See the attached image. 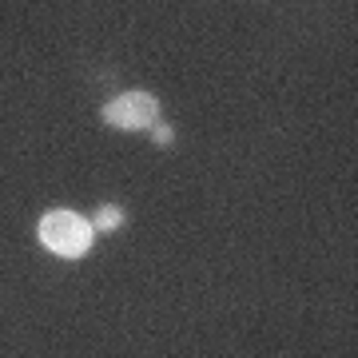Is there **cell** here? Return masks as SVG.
Masks as SVG:
<instances>
[{
    "mask_svg": "<svg viewBox=\"0 0 358 358\" xmlns=\"http://www.w3.org/2000/svg\"><path fill=\"white\" fill-rule=\"evenodd\" d=\"M120 223H124V211H120V207H100V215H96V227H92V231H100V235H112Z\"/></svg>",
    "mask_w": 358,
    "mask_h": 358,
    "instance_id": "obj_3",
    "label": "cell"
},
{
    "mask_svg": "<svg viewBox=\"0 0 358 358\" xmlns=\"http://www.w3.org/2000/svg\"><path fill=\"white\" fill-rule=\"evenodd\" d=\"M92 223L80 219L76 211H48L40 219V243L60 259H80L92 247Z\"/></svg>",
    "mask_w": 358,
    "mask_h": 358,
    "instance_id": "obj_1",
    "label": "cell"
},
{
    "mask_svg": "<svg viewBox=\"0 0 358 358\" xmlns=\"http://www.w3.org/2000/svg\"><path fill=\"white\" fill-rule=\"evenodd\" d=\"M100 115H103L108 128L143 131V128H155V124H159V103H155V96H148V92H124V96H115L112 103H103Z\"/></svg>",
    "mask_w": 358,
    "mask_h": 358,
    "instance_id": "obj_2",
    "label": "cell"
},
{
    "mask_svg": "<svg viewBox=\"0 0 358 358\" xmlns=\"http://www.w3.org/2000/svg\"><path fill=\"white\" fill-rule=\"evenodd\" d=\"M152 140L159 143V148H167V143L176 140V131L167 128V124H155V128H152Z\"/></svg>",
    "mask_w": 358,
    "mask_h": 358,
    "instance_id": "obj_4",
    "label": "cell"
}]
</instances>
